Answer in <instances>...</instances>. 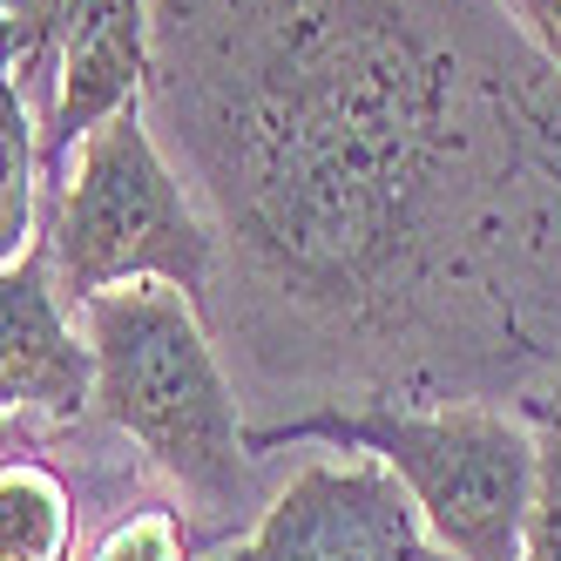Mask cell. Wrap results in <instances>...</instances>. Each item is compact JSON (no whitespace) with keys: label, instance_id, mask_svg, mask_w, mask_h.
Segmentation results:
<instances>
[{"label":"cell","instance_id":"cell-1","mask_svg":"<svg viewBox=\"0 0 561 561\" xmlns=\"http://www.w3.org/2000/svg\"><path fill=\"white\" fill-rule=\"evenodd\" d=\"M257 366L373 407L561 373V68L501 0H149V89Z\"/></svg>","mask_w":561,"mask_h":561},{"label":"cell","instance_id":"cell-2","mask_svg":"<svg viewBox=\"0 0 561 561\" xmlns=\"http://www.w3.org/2000/svg\"><path fill=\"white\" fill-rule=\"evenodd\" d=\"M89 345H95V407L115 433L163 467L176 488L217 514L237 507L251 480V447L237 420V392L224 379V358L210 345V325L196 298L176 285H115L82 305Z\"/></svg>","mask_w":561,"mask_h":561},{"label":"cell","instance_id":"cell-3","mask_svg":"<svg viewBox=\"0 0 561 561\" xmlns=\"http://www.w3.org/2000/svg\"><path fill=\"white\" fill-rule=\"evenodd\" d=\"M42 244L55 264V291L75 305L142 277L176 285L183 298H196V311H210L217 291V224L156 142L149 102L115 108L68 156Z\"/></svg>","mask_w":561,"mask_h":561},{"label":"cell","instance_id":"cell-4","mask_svg":"<svg viewBox=\"0 0 561 561\" xmlns=\"http://www.w3.org/2000/svg\"><path fill=\"white\" fill-rule=\"evenodd\" d=\"M291 439L386 460L454 561H528L535 433L501 407H318L305 420L244 433V447L271 454Z\"/></svg>","mask_w":561,"mask_h":561},{"label":"cell","instance_id":"cell-5","mask_svg":"<svg viewBox=\"0 0 561 561\" xmlns=\"http://www.w3.org/2000/svg\"><path fill=\"white\" fill-rule=\"evenodd\" d=\"M224 561H433L426 520L386 460H311Z\"/></svg>","mask_w":561,"mask_h":561},{"label":"cell","instance_id":"cell-6","mask_svg":"<svg viewBox=\"0 0 561 561\" xmlns=\"http://www.w3.org/2000/svg\"><path fill=\"white\" fill-rule=\"evenodd\" d=\"M95 407V345L68 325L48 244H34L0 264V413H55L75 420Z\"/></svg>","mask_w":561,"mask_h":561},{"label":"cell","instance_id":"cell-7","mask_svg":"<svg viewBox=\"0 0 561 561\" xmlns=\"http://www.w3.org/2000/svg\"><path fill=\"white\" fill-rule=\"evenodd\" d=\"M149 89V0H82L61 61H55V102L42 123V170L61 183L68 156L82 149L115 108L142 102Z\"/></svg>","mask_w":561,"mask_h":561},{"label":"cell","instance_id":"cell-8","mask_svg":"<svg viewBox=\"0 0 561 561\" xmlns=\"http://www.w3.org/2000/svg\"><path fill=\"white\" fill-rule=\"evenodd\" d=\"M0 561H75V494L34 454L0 460Z\"/></svg>","mask_w":561,"mask_h":561},{"label":"cell","instance_id":"cell-9","mask_svg":"<svg viewBox=\"0 0 561 561\" xmlns=\"http://www.w3.org/2000/svg\"><path fill=\"white\" fill-rule=\"evenodd\" d=\"M34 217H42V129L8 68V14H0V264L34 244Z\"/></svg>","mask_w":561,"mask_h":561},{"label":"cell","instance_id":"cell-10","mask_svg":"<svg viewBox=\"0 0 561 561\" xmlns=\"http://www.w3.org/2000/svg\"><path fill=\"white\" fill-rule=\"evenodd\" d=\"M0 14H8V68L21 95L42 89L55 102V61H61V42L75 14H82V0H0Z\"/></svg>","mask_w":561,"mask_h":561},{"label":"cell","instance_id":"cell-11","mask_svg":"<svg viewBox=\"0 0 561 561\" xmlns=\"http://www.w3.org/2000/svg\"><path fill=\"white\" fill-rule=\"evenodd\" d=\"M528 561H561V373L541 399L535 426V514H528Z\"/></svg>","mask_w":561,"mask_h":561},{"label":"cell","instance_id":"cell-12","mask_svg":"<svg viewBox=\"0 0 561 561\" xmlns=\"http://www.w3.org/2000/svg\"><path fill=\"white\" fill-rule=\"evenodd\" d=\"M89 561H190V548H183V528L170 507H142L123 528H108V541Z\"/></svg>","mask_w":561,"mask_h":561},{"label":"cell","instance_id":"cell-13","mask_svg":"<svg viewBox=\"0 0 561 561\" xmlns=\"http://www.w3.org/2000/svg\"><path fill=\"white\" fill-rule=\"evenodd\" d=\"M514 21L528 27L535 42H541V55H548V61L561 68V0H528V8H520Z\"/></svg>","mask_w":561,"mask_h":561},{"label":"cell","instance_id":"cell-14","mask_svg":"<svg viewBox=\"0 0 561 561\" xmlns=\"http://www.w3.org/2000/svg\"><path fill=\"white\" fill-rule=\"evenodd\" d=\"M8 454H27V420L0 413V460H8Z\"/></svg>","mask_w":561,"mask_h":561}]
</instances>
